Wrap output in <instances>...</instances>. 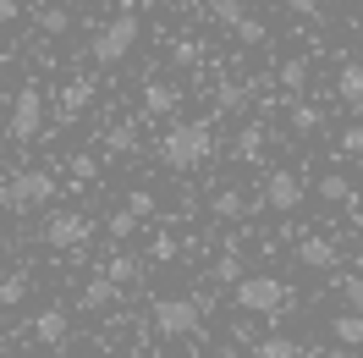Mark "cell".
I'll return each instance as SVG.
<instances>
[{"label": "cell", "instance_id": "5b68a950", "mask_svg": "<svg viewBox=\"0 0 363 358\" xmlns=\"http://www.w3.org/2000/svg\"><path fill=\"white\" fill-rule=\"evenodd\" d=\"M6 133L17 138V143H28V138L45 133V94L33 89V83H23V89H17V99H11V116H6Z\"/></svg>", "mask_w": 363, "mask_h": 358}, {"label": "cell", "instance_id": "7a4b0ae2", "mask_svg": "<svg viewBox=\"0 0 363 358\" xmlns=\"http://www.w3.org/2000/svg\"><path fill=\"white\" fill-rule=\"evenodd\" d=\"M231 298H237V309L242 314H281V309H297V292L281 281V276H242L237 287H231Z\"/></svg>", "mask_w": 363, "mask_h": 358}, {"label": "cell", "instance_id": "7c38bea8", "mask_svg": "<svg viewBox=\"0 0 363 358\" xmlns=\"http://www.w3.org/2000/svg\"><path fill=\"white\" fill-rule=\"evenodd\" d=\"M182 105V89H171V83H143V111L149 116H171Z\"/></svg>", "mask_w": 363, "mask_h": 358}, {"label": "cell", "instance_id": "484cf974", "mask_svg": "<svg viewBox=\"0 0 363 358\" xmlns=\"http://www.w3.org/2000/svg\"><path fill=\"white\" fill-rule=\"evenodd\" d=\"M171 61H177V67H199V61H204V45H199V39H177V45H171Z\"/></svg>", "mask_w": 363, "mask_h": 358}, {"label": "cell", "instance_id": "44dd1931", "mask_svg": "<svg viewBox=\"0 0 363 358\" xmlns=\"http://www.w3.org/2000/svg\"><path fill=\"white\" fill-rule=\"evenodd\" d=\"M111 303H116V287L105 276H94L89 287H83V309H111Z\"/></svg>", "mask_w": 363, "mask_h": 358}, {"label": "cell", "instance_id": "30bf717a", "mask_svg": "<svg viewBox=\"0 0 363 358\" xmlns=\"http://www.w3.org/2000/svg\"><path fill=\"white\" fill-rule=\"evenodd\" d=\"M94 99V77H72L67 89H61V121H77V116L89 111Z\"/></svg>", "mask_w": 363, "mask_h": 358}, {"label": "cell", "instance_id": "3957f363", "mask_svg": "<svg viewBox=\"0 0 363 358\" xmlns=\"http://www.w3.org/2000/svg\"><path fill=\"white\" fill-rule=\"evenodd\" d=\"M133 45H138V17L121 11V17H111V23L89 39V55H94V67H116V61L133 55Z\"/></svg>", "mask_w": 363, "mask_h": 358}, {"label": "cell", "instance_id": "e0dca14e", "mask_svg": "<svg viewBox=\"0 0 363 358\" xmlns=\"http://www.w3.org/2000/svg\"><path fill=\"white\" fill-rule=\"evenodd\" d=\"M319 199L325 204H352L358 193H352V182L341 177V171H325V177H319Z\"/></svg>", "mask_w": 363, "mask_h": 358}, {"label": "cell", "instance_id": "74e56055", "mask_svg": "<svg viewBox=\"0 0 363 358\" xmlns=\"http://www.w3.org/2000/svg\"><path fill=\"white\" fill-rule=\"evenodd\" d=\"M286 11H297V17H319V0H286Z\"/></svg>", "mask_w": 363, "mask_h": 358}, {"label": "cell", "instance_id": "f35d334b", "mask_svg": "<svg viewBox=\"0 0 363 358\" xmlns=\"http://www.w3.org/2000/svg\"><path fill=\"white\" fill-rule=\"evenodd\" d=\"M319 358H352V353H347V347H325Z\"/></svg>", "mask_w": 363, "mask_h": 358}, {"label": "cell", "instance_id": "60d3db41", "mask_svg": "<svg viewBox=\"0 0 363 358\" xmlns=\"http://www.w3.org/2000/svg\"><path fill=\"white\" fill-rule=\"evenodd\" d=\"M138 6H155V0H138Z\"/></svg>", "mask_w": 363, "mask_h": 358}, {"label": "cell", "instance_id": "4fadbf2b", "mask_svg": "<svg viewBox=\"0 0 363 358\" xmlns=\"http://www.w3.org/2000/svg\"><path fill=\"white\" fill-rule=\"evenodd\" d=\"M330 342H341V347H347V353H352V347H363V314H336V320H330Z\"/></svg>", "mask_w": 363, "mask_h": 358}, {"label": "cell", "instance_id": "8fae6325", "mask_svg": "<svg viewBox=\"0 0 363 358\" xmlns=\"http://www.w3.org/2000/svg\"><path fill=\"white\" fill-rule=\"evenodd\" d=\"M33 336H39L45 347H61V342H67V309H39L33 314Z\"/></svg>", "mask_w": 363, "mask_h": 358}, {"label": "cell", "instance_id": "f546056e", "mask_svg": "<svg viewBox=\"0 0 363 358\" xmlns=\"http://www.w3.org/2000/svg\"><path fill=\"white\" fill-rule=\"evenodd\" d=\"M127 215H133V221L155 215V193H149V188H133V193H127Z\"/></svg>", "mask_w": 363, "mask_h": 358}, {"label": "cell", "instance_id": "83f0119b", "mask_svg": "<svg viewBox=\"0 0 363 358\" xmlns=\"http://www.w3.org/2000/svg\"><path fill=\"white\" fill-rule=\"evenodd\" d=\"M39 28H45V33H67L72 11H67V6H45V11H39Z\"/></svg>", "mask_w": 363, "mask_h": 358}, {"label": "cell", "instance_id": "d6986e66", "mask_svg": "<svg viewBox=\"0 0 363 358\" xmlns=\"http://www.w3.org/2000/svg\"><path fill=\"white\" fill-rule=\"evenodd\" d=\"M105 143H111V155H133L138 149V121H116L111 133H105Z\"/></svg>", "mask_w": 363, "mask_h": 358}, {"label": "cell", "instance_id": "ab89813d", "mask_svg": "<svg viewBox=\"0 0 363 358\" xmlns=\"http://www.w3.org/2000/svg\"><path fill=\"white\" fill-rule=\"evenodd\" d=\"M0 89H6V61H0Z\"/></svg>", "mask_w": 363, "mask_h": 358}, {"label": "cell", "instance_id": "cb8c5ba5", "mask_svg": "<svg viewBox=\"0 0 363 358\" xmlns=\"http://www.w3.org/2000/svg\"><path fill=\"white\" fill-rule=\"evenodd\" d=\"M319 121H325V116H319V105H292V133H319Z\"/></svg>", "mask_w": 363, "mask_h": 358}, {"label": "cell", "instance_id": "2e32d148", "mask_svg": "<svg viewBox=\"0 0 363 358\" xmlns=\"http://www.w3.org/2000/svg\"><path fill=\"white\" fill-rule=\"evenodd\" d=\"M209 210H215V221H242V215H248V199H242L237 188H220Z\"/></svg>", "mask_w": 363, "mask_h": 358}, {"label": "cell", "instance_id": "603a6c76", "mask_svg": "<svg viewBox=\"0 0 363 358\" xmlns=\"http://www.w3.org/2000/svg\"><path fill=\"white\" fill-rule=\"evenodd\" d=\"M209 17H215V23H226L231 33H237V28H242V17H248V11H242V0H209Z\"/></svg>", "mask_w": 363, "mask_h": 358}, {"label": "cell", "instance_id": "9c48e42d", "mask_svg": "<svg viewBox=\"0 0 363 358\" xmlns=\"http://www.w3.org/2000/svg\"><path fill=\"white\" fill-rule=\"evenodd\" d=\"M341 254H336V243L330 237H303L297 243V265H308V270H330Z\"/></svg>", "mask_w": 363, "mask_h": 358}, {"label": "cell", "instance_id": "ffe728a7", "mask_svg": "<svg viewBox=\"0 0 363 358\" xmlns=\"http://www.w3.org/2000/svg\"><path fill=\"white\" fill-rule=\"evenodd\" d=\"M209 276H215L220 287H237V281H242V259H237V248H226V254L215 259V270H209Z\"/></svg>", "mask_w": 363, "mask_h": 358}, {"label": "cell", "instance_id": "d4e9b609", "mask_svg": "<svg viewBox=\"0 0 363 358\" xmlns=\"http://www.w3.org/2000/svg\"><path fill=\"white\" fill-rule=\"evenodd\" d=\"M23 298H28V276H23V270L0 276V303H23Z\"/></svg>", "mask_w": 363, "mask_h": 358}, {"label": "cell", "instance_id": "8d00e7d4", "mask_svg": "<svg viewBox=\"0 0 363 358\" xmlns=\"http://www.w3.org/2000/svg\"><path fill=\"white\" fill-rule=\"evenodd\" d=\"M17 17H23V0H0V28L17 23Z\"/></svg>", "mask_w": 363, "mask_h": 358}, {"label": "cell", "instance_id": "ba28073f", "mask_svg": "<svg viewBox=\"0 0 363 358\" xmlns=\"http://www.w3.org/2000/svg\"><path fill=\"white\" fill-rule=\"evenodd\" d=\"M83 237H89V215H72L67 210V215H50L45 221V243L50 248H77Z\"/></svg>", "mask_w": 363, "mask_h": 358}, {"label": "cell", "instance_id": "4dcf8cb0", "mask_svg": "<svg viewBox=\"0 0 363 358\" xmlns=\"http://www.w3.org/2000/svg\"><path fill=\"white\" fill-rule=\"evenodd\" d=\"M149 259H155V265H165V259H177V237H171V232H160L155 243H149Z\"/></svg>", "mask_w": 363, "mask_h": 358}, {"label": "cell", "instance_id": "d590c367", "mask_svg": "<svg viewBox=\"0 0 363 358\" xmlns=\"http://www.w3.org/2000/svg\"><path fill=\"white\" fill-rule=\"evenodd\" d=\"M72 177L89 182V177H94V160H89V155H72Z\"/></svg>", "mask_w": 363, "mask_h": 358}, {"label": "cell", "instance_id": "d6a6232c", "mask_svg": "<svg viewBox=\"0 0 363 358\" xmlns=\"http://www.w3.org/2000/svg\"><path fill=\"white\" fill-rule=\"evenodd\" d=\"M133 232H138V221L127 215V210H121V215H111V237H116V243H121V237H133Z\"/></svg>", "mask_w": 363, "mask_h": 358}, {"label": "cell", "instance_id": "ac0fdd59", "mask_svg": "<svg viewBox=\"0 0 363 358\" xmlns=\"http://www.w3.org/2000/svg\"><path fill=\"white\" fill-rule=\"evenodd\" d=\"M253 358H303V342H292V336H264V342H253Z\"/></svg>", "mask_w": 363, "mask_h": 358}, {"label": "cell", "instance_id": "9a60e30c", "mask_svg": "<svg viewBox=\"0 0 363 358\" xmlns=\"http://www.w3.org/2000/svg\"><path fill=\"white\" fill-rule=\"evenodd\" d=\"M99 276H105V281H111V287L121 292V287H127V281H138V259H133V254H111Z\"/></svg>", "mask_w": 363, "mask_h": 358}, {"label": "cell", "instance_id": "8992f818", "mask_svg": "<svg viewBox=\"0 0 363 358\" xmlns=\"http://www.w3.org/2000/svg\"><path fill=\"white\" fill-rule=\"evenodd\" d=\"M199 303L193 298H155L149 303V320H155V331L160 336H193L199 331Z\"/></svg>", "mask_w": 363, "mask_h": 358}, {"label": "cell", "instance_id": "f1b7e54d", "mask_svg": "<svg viewBox=\"0 0 363 358\" xmlns=\"http://www.w3.org/2000/svg\"><path fill=\"white\" fill-rule=\"evenodd\" d=\"M336 292L352 303V314H363V276H336Z\"/></svg>", "mask_w": 363, "mask_h": 358}, {"label": "cell", "instance_id": "1f68e13d", "mask_svg": "<svg viewBox=\"0 0 363 358\" xmlns=\"http://www.w3.org/2000/svg\"><path fill=\"white\" fill-rule=\"evenodd\" d=\"M237 39H242V45H264V23H259V17H242Z\"/></svg>", "mask_w": 363, "mask_h": 358}, {"label": "cell", "instance_id": "4316f807", "mask_svg": "<svg viewBox=\"0 0 363 358\" xmlns=\"http://www.w3.org/2000/svg\"><path fill=\"white\" fill-rule=\"evenodd\" d=\"M281 83H286V89H303V83H308V61H303V55H292V61H281Z\"/></svg>", "mask_w": 363, "mask_h": 358}, {"label": "cell", "instance_id": "52a82bcc", "mask_svg": "<svg viewBox=\"0 0 363 358\" xmlns=\"http://www.w3.org/2000/svg\"><path fill=\"white\" fill-rule=\"evenodd\" d=\"M303 193L308 188H303L297 171H270V182H264V204H270L275 215H292L297 204H303Z\"/></svg>", "mask_w": 363, "mask_h": 358}, {"label": "cell", "instance_id": "7402d4cb", "mask_svg": "<svg viewBox=\"0 0 363 358\" xmlns=\"http://www.w3.org/2000/svg\"><path fill=\"white\" fill-rule=\"evenodd\" d=\"M259 149H264V127L248 121V127L237 133V160H259Z\"/></svg>", "mask_w": 363, "mask_h": 358}, {"label": "cell", "instance_id": "b9f144b4", "mask_svg": "<svg viewBox=\"0 0 363 358\" xmlns=\"http://www.w3.org/2000/svg\"><path fill=\"white\" fill-rule=\"evenodd\" d=\"M0 121H6V116H0Z\"/></svg>", "mask_w": 363, "mask_h": 358}, {"label": "cell", "instance_id": "6da1fadb", "mask_svg": "<svg viewBox=\"0 0 363 358\" xmlns=\"http://www.w3.org/2000/svg\"><path fill=\"white\" fill-rule=\"evenodd\" d=\"M155 155H160V166H171V171H199V166L215 155V133H209V121H177V127H165Z\"/></svg>", "mask_w": 363, "mask_h": 358}, {"label": "cell", "instance_id": "836d02e7", "mask_svg": "<svg viewBox=\"0 0 363 358\" xmlns=\"http://www.w3.org/2000/svg\"><path fill=\"white\" fill-rule=\"evenodd\" d=\"M341 149H347V155H363V121H358V127H347V133H341Z\"/></svg>", "mask_w": 363, "mask_h": 358}, {"label": "cell", "instance_id": "5bb4252c", "mask_svg": "<svg viewBox=\"0 0 363 358\" xmlns=\"http://www.w3.org/2000/svg\"><path fill=\"white\" fill-rule=\"evenodd\" d=\"M336 94L352 105V111H363V67L358 61H347V67L336 72Z\"/></svg>", "mask_w": 363, "mask_h": 358}, {"label": "cell", "instance_id": "e575fe53", "mask_svg": "<svg viewBox=\"0 0 363 358\" xmlns=\"http://www.w3.org/2000/svg\"><path fill=\"white\" fill-rule=\"evenodd\" d=\"M242 105V89L237 83H220V111H237Z\"/></svg>", "mask_w": 363, "mask_h": 358}, {"label": "cell", "instance_id": "277c9868", "mask_svg": "<svg viewBox=\"0 0 363 358\" xmlns=\"http://www.w3.org/2000/svg\"><path fill=\"white\" fill-rule=\"evenodd\" d=\"M50 199H55V177H50V171H17V177L6 182V193H0V204H6L11 215H33V210H45Z\"/></svg>", "mask_w": 363, "mask_h": 358}]
</instances>
